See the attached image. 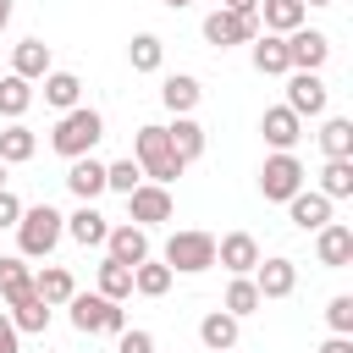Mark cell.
Wrapping results in <instances>:
<instances>
[{
    "label": "cell",
    "mask_w": 353,
    "mask_h": 353,
    "mask_svg": "<svg viewBox=\"0 0 353 353\" xmlns=\"http://www.w3.org/2000/svg\"><path fill=\"white\" fill-rule=\"evenodd\" d=\"M165 138H171V149H176V160H182V165H193V160L204 154V127H199L193 116H176V121L165 127Z\"/></svg>",
    "instance_id": "83f0119b"
},
{
    "label": "cell",
    "mask_w": 353,
    "mask_h": 353,
    "mask_svg": "<svg viewBox=\"0 0 353 353\" xmlns=\"http://www.w3.org/2000/svg\"><path fill=\"white\" fill-rule=\"evenodd\" d=\"M248 55H254V72H259V77H287V72H292V66H287V39H276V33H254Z\"/></svg>",
    "instance_id": "44dd1931"
},
{
    "label": "cell",
    "mask_w": 353,
    "mask_h": 353,
    "mask_svg": "<svg viewBox=\"0 0 353 353\" xmlns=\"http://www.w3.org/2000/svg\"><path fill=\"white\" fill-rule=\"evenodd\" d=\"M320 149H325V160H353V121L347 116H325Z\"/></svg>",
    "instance_id": "4dcf8cb0"
},
{
    "label": "cell",
    "mask_w": 353,
    "mask_h": 353,
    "mask_svg": "<svg viewBox=\"0 0 353 353\" xmlns=\"http://www.w3.org/2000/svg\"><path fill=\"white\" fill-rule=\"evenodd\" d=\"M0 353H22V336H17V325L6 320V309H0Z\"/></svg>",
    "instance_id": "60d3db41"
},
{
    "label": "cell",
    "mask_w": 353,
    "mask_h": 353,
    "mask_svg": "<svg viewBox=\"0 0 353 353\" xmlns=\"http://www.w3.org/2000/svg\"><path fill=\"white\" fill-rule=\"evenodd\" d=\"M331 105V88L320 83V72H287V110L303 121V116H325Z\"/></svg>",
    "instance_id": "ba28073f"
},
{
    "label": "cell",
    "mask_w": 353,
    "mask_h": 353,
    "mask_svg": "<svg viewBox=\"0 0 353 353\" xmlns=\"http://www.w3.org/2000/svg\"><path fill=\"white\" fill-rule=\"evenodd\" d=\"M132 160H138L143 182H160V188H171V182L188 171V165L176 160V149H171V138H165V127H160V121L138 127V138H132Z\"/></svg>",
    "instance_id": "6da1fadb"
},
{
    "label": "cell",
    "mask_w": 353,
    "mask_h": 353,
    "mask_svg": "<svg viewBox=\"0 0 353 353\" xmlns=\"http://www.w3.org/2000/svg\"><path fill=\"white\" fill-rule=\"evenodd\" d=\"M303 6H336V0H303Z\"/></svg>",
    "instance_id": "bcb514c9"
},
{
    "label": "cell",
    "mask_w": 353,
    "mask_h": 353,
    "mask_svg": "<svg viewBox=\"0 0 353 353\" xmlns=\"http://www.w3.org/2000/svg\"><path fill=\"white\" fill-rule=\"evenodd\" d=\"M314 259H320L325 270H347V265H353V226L325 221V226L314 232Z\"/></svg>",
    "instance_id": "4fadbf2b"
},
{
    "label": "cell",
    "mask_w": 353,
    "mask_h": 353,
    "mask_svg": "<svg viewBox=\"0 0 353 353\" xmlns=\"http://www.w3.org/2000/svg\"><path fill=\"white\" fill-rule=\"evenodd\" d=\"M116 353H154V336L149 331H121L116 336Z\"/></svg>",
    "instance_id": "f35d334b"
},
{
    "label": "cell",
    "mask_w": 353,
    "mask_h": 353,
    "mask_svg": "<svg viewBox=\"0 0 353 353\" xmlns=\"http://www.w3.org/2000/svg\"><path fill=\"white\" fill-rule=\"evenodd\" d=\"M221 11H237V17H259V0H221Z\"/></svg>",
    "instance_id": "b9f144b4"
},
{
    "label": "cell",
    "mask_w": 353,
    "mask_h": 353,
    "mask_svg": "<svg viewBox=\"0 0 353 353\" xmlns=\"http://www.w3.org/2000/svg\"><path fill=\"white\" fill-rule=\"evenodd\" d=\"M259 132H265V143H270V154H292V143L303 138V121L287 110V105H270L265 116H259Z\"/></svg>",
    "instance_id": "9a60e30c"
},
{
    "label": "cell",
    "mask_w": 353,
    "mask_h": 353,
    "mask_svg": "<svg viewBox=\"0 0 353 353\" xmlns=\"http://www.w3.org/2000/svg\"><path fill=\"white\" fill-rule=\"evenodd\" d=\"M138 182H143V171H138V160H132V154H127V160H110V165H105V193H121V199H127V193H132Z\"/></svg>",
    "instance_id": "8d00e7d4"
},
{
    "label": "cell",
    "mask_w": 353,
    "mask_h": 353,
    "mask_svg": "<svg viewBox=\"0 0 353 353\" xmlns=\"http://www.w3.org/2000/svg\"><path fill=\"white\" fill-rule=\"evenodd\" d=\"M254 33H259V17H237V11H210L204 17V39L215 44V50H232V44H254Z\"/></svg>",
    "instance_id": "9c48e42d"
},
{
    "label": "cell",
    "mask_w": 353,
    "mask_h": 353,
    "mask_svg": "<svg viewBox=\"0 0 353 353\" xmlns=\"http://www.w3.org/2000/svg\"><path fill=\"white\" fill-rule=\"evenodd\" d=\"M259 259H265V254H259V237H254V232H226V237H215V265H226L232 276H254Z\"/></svg>",
    "instance_id": "8fae6325"
},
{
    "label": "cell",
    "mask_w": 353,
    "mask_h": 353,
    "mask_svg": "<svg viewBox=\"0 0 353 353\" xmlns=\"http://www.w3.org/2000/svg\"><path fill=\"white\" fill-rule=\"evenodd\" d=\"M160 259L171 265V276H204L215 265V237L199 232V226H182V232H171V243H165Z\"/></svg>",
    "instance_id": "277c9868"
},
{
    "label": "cell",
    "mask_w": 353,
    "mask_h": 353,
    "mask_svg": "<svg viewBox=\"0 0 353 353\" xmlns=\"http://www.w3.org/2000/svg\"><path fill=\"white\" fill-rule=\"evenodd\" d=\"M50 314H55V309H50L39 292H28V298H17V303L6 309V320L17 325V336H44V331H50Z\"/></svg>",
    "instance_id": "ffe728a7"
},
{
    "label": "cell",
    "mask_w": 353,
    "mask_h": 353,
    "mask_svg": "<svg viewBox=\"0 0 353 353\" xmlns=\"http://www.w3.org/2000/svg\"><path fill=\"white\" fill-rule=\"evenodd\" d=\"M99 298H110V303H121V298H132V270L127 265H116V259H105L99 265V287H94Z\"/></svg>",
    "instance_id": "d590c367"
},
{
    "label": "cell",
    "mask_w": 353,
    "mask_h": 353,
    "mask_svg": "<svg viewBox=\"0 0 353 353\" xmlns=\"http://www.w3.org/2000/svg\"><path fill=\"white\" fill-rule=\"evenodd\" d=\"M28 105H33V83H22V77H0V116L6 121H22L28 116Z\"/></svg>",
    "instance_id": "d6a6232c"
},
{
    "label": "cell",
    "mask_w": 353,
    "mask_h": 353,
    "mask_svg": "<svg viewBox=\"0 0 353 353\" xmlns=\"http://www.w3.org/2000/svg\"><path fill=\"white\" fill-rule=\"evenodd\" d=\"M28 292H33V265H28L22 254H0V298L17 303V298H28Z\"/></svg>",
    "instance_id": "4316f807"
},
{
    "label": "cell",
    "mask_w": 353,
    "mask_h": 353,
    "mask_svg": "<svg viewBox=\"0 0 353 353\" xmlns=\"http://www.w3.org/2000/svg\"><path fill=\"white\" fill-rule=\"evenodd\" d=\"M105 232H110V221H105L94 204H77V210L66 215V237L83 243V248H105Z\"/></svg>",
    "instance_id": "603a6c76"
},
{
    "label": "cell",
    "mask_w": 353,
    "mask_h": 353,
    "mask_svg": "<svg viewBox=\"0 0 353 353\" xmlns=\"http://www.w3.org/2000/svg\"><path fill=\"white\" fill-rule=\"evenodd\" d=\"M248 281L259 287V298H292V287H298V265H292L287 254H276V259H259Z\"/></svg>",
    "instance_id": "5bb4252c"
},
{
    "label": "cell",
    "mask_w": 353,
    "mask_h": 353,
    "mask_svg": "<svg viewBox=\"0 0 353 353\" xmlns=\"http://www.w3.org/2000/svg\"><path fill=\"white\" fill-rule=\"evenodd\" d=\"M0 188H6V165H0Z\"/></svg>",
    "instance_id": "7dc6e473"
},
{
    "label": "cell",
    "mask_w": 353,
    "mask_h": 353,
    "mask_svg": "<svg viewBox=\"0 0 353 353\" xmlns=\"http://www.w3.org/2000/svg\"><path fill=\"white\" fill-rule=\"evenodd\" d=\"M66 188H72L77 204H94V199L105 193V160H94V154L72 160V165H66Z\"/></svg>",
    "instance_id": "ac0fdd59"
},
{
    "label": "cell",
    "mask_w": 353,
    "mask_h": 353,
    "mask_svg": "<svg viewBox=\"0 0 353 353\" xmlns=\"http://www.w3.org/2000/svg\"><path fill=\"white\" fill-rule=\"evenodd\" d=\"M127 61H132V72H160V66H165V44H160V33H132Z\"/></svg>",
    "instance_id": "1f68e13d"
},
{
    "label": "cell",
    "mask_w": 353,
    "mask_h": 353,
    "mask_svg": "<svg viewBox=\"0 0 353 353\" xmlns=\"http://www.w3.org/2000/svg\"><path fill=\"white\" fill-rule=\"evenodd\" d=\"M259 22H265V33L287 39V33H298L309 22V6L303 0H259Z\"/></svg>",
    "instance_id": "e0dca14e"
},
{
    "label": "cell",
    "mask_w": 353,
    "mask_h": 353,
    "mask_svg": "<svg viewBox=\"0 0 353 353\" xmlns=\"http://www.w3.org/2000/svg\"><path fill=\"white\" fill-rule=\"evenodd\" d=\"M61 237H66V215H61L55 204L22 210V221H17V248H22V259H50Z\"/></svg>",
    "instance_id": "3957f363"
},
{
    "label": "cell",
    "mask_w": 353,
    "mask_h": 353,
    "mask_svg": "<svg viewBox=\"0 0 353 353\" xmlns=\"http://www.w3.org/2000/svg\"><path fill=\"white\" fill-rule=\"evenodd\" d=\"M314 193H325L331 204H336V199H353V160H325L320 188H314Z\"/></svg>",
    "instance_id": "836d02e7"
},
{
    "label": "cell",
    "mask_w": 353,
    "mask_h": 353,
    "mask_svg": "<svg viewBox=\"0 0 353 353\" xmlns=\"http://www.w3.org/2000/svg\"><path fill=\"white\" fill-rule=\"evenodd\" d=\"M303 182H309V171H303L298 154H265V165H259V193H265L270 204H287Z\"/></svg>",
    "instance_id": "8992f818"
},
{
    "label": "cell",
    "mask_w": 353,
    "mask_h": 353,
    "mask_svg": "<svg viewBox=\"0 0 353 353\" xmlns=\"http://www.w3.org/2000/svg\"><path fill=\"white\" fill-rule=\"evenodd\" d=\"M105 259H116V265H143L149 259V232L143 226H132V221H121V226H110L105 232Z\"/></svg>",
    "instance_id": "7c38bea8"
},
{
    "label": "cell",
    "mask_w": 353,
    "mask_h": 353,
    "mask_svg": "<svg viewBox=\"0 0 353 353\" xmlns=\"http://www.w3.org/2000/svg\"><path fill=\"white\" fill-rule=\"evenodd\" d=\"M132 292H138V298H165V292H171V265L154 259V254H149L143 265H132Z\"/></svg>",
    "instance_id": "f1b7e54d"
},
{
    "label": "cell",
    "mask_w": 353,
    "mask_h": 353,
    "mask_svg": "<svg viewBox=\"0 0 353 353\" xmlns=\"http://www.w3.org/2000/svg\"><path fill=\"white\" fill-rule=\"evenodd\" d=\"M165 6H171V11H188V6H193V0H165Z\"/></svg>",
    "instance_id": "f6af8a7d"
},
{
    "label": "cell",
    "mask_w": 353,
    "mask_h": 353,
    "mask_svg": "<svg viewBox=\"0 0 353 353\" xmlns=\"http://www.w3.org/2000/svg\"><path fill=\"white\" fill-rule=\"evenodd\" d=\"M199 342H204L210 353H232V347H237V320H232L226 309H210V314L199 320Z\"/></svg>",
    "instance_id": "484cf974"
},
{
    "label": "cell",
    "mask_w": 353,
    "mask_h": 353,
    "mask_svg": "<svg viewBox=\"0 0 353 353\" xmlns=\"http://www.w3.org/2000/svg\"><path fill=\"white\" fill-rule=\"evenodd\" d=\"M265 298H259V287L248 281V276H232V287H226V298H221V309L232 314V320H243V314H254Z\"/></svg>",
    "instance_id": "e575fe53"
},
{
    "label": "cell",
    "mask_w": 353,
    "mask_h": 353,
    "mask_svg": "<svg viewBox=\"0 0 353 353\" xmlns=\"http://www.w3.org/2000/svg\"><path fill=\"white\" fill-rule=\"evenodd\" d=\"M22 210H28V204H22L11 188H0V226H17V221H22Z\"/></svg>",
    "instance_id": "ab89813d"
},
{
    "label": "cell",
    "mask_w": 353,
    "mask_h": 353,
    "mask_svg": "<svg viewBox=\"0 0 353 353\" xmlns=\"http://www.w3.org/2000/svg\"><path fill=\"white\" fill-rule=\"evenodd\" d=\"M33 149H39V138L28 121H11L0 132V165H22V160H33Z\"/></svg>",
    "instance_id": "f546056e"
},
{
    "label": "cell",
    "mask_w": 353,
    "mask_h": 353,
    "mask_svg": "<svg viewBox=\"0 0 353 353\" xmlns=\"http://www.w3.org/2000/svg\"><path fill=\"white\" fill-rule=\"evenodd\" d=\"M320 353H353V336H325Z\"/></svg>",
    "instance_id": "7bdbcfd3"
},
{
    "label": "cell",
    "mask_w": 353,
    "mask_h": 353,
    "mask_svg": "<svg viewBox=\"0 0 353 353\" xmlns=\"http://www.w3.org/2000/svg\"><path fill=\"white\" fill-rule=\"evenodd\" d=\"M66 314H72V331H83V336H121L127 331V314H121V303H110V298H99V292H72V303H66Z\"/></svg>",
    "instance_id": "5b68a950"
},
{
    "label": "cell",
    "mask_w": 353,
    "mask_h": 353,
    "mask_svg": "<svg viewBox=\"0 0 353 353\" xmlns=\"http://www.w3.org/2000/svg\"><path fill=\"white\" fill-rule=\"evenodd\" d=\"M6 22H11V0H0V33H6Z\"/></svg>",
    "instance_id": "ee69618b"
},
{
    "label": "cell",
    "mask_w": 353,
    "mask_h": 353,
    "mask_svg": "<svg viewBox=\"0 0 353 353\" xmlns=\"http://www.w3.org/2000/svg\"><path fill=\"white\" fill-rule=\"evenodd\" d=\"M105 138V116L94 110V105H77V110H66L61 121H55V132H50V149L55 154H66V160H83V154H94V143Z\"/></svg>",
    "instance_id": "7a4b0ae2"
},
{
    "label": "cell",
    "mask_w": 353,
    "mask_h": 353,
    "mask_svg": "<svg viewBox=\"0 0 353 353\" xmlns=\"http://www.w3.org/2000/svg\"><path fill=\"white\" fill-rule=\"evenodd\" d=\"M176 215V204H171V188H160V182H138L132 193H127V221L132 226H165Z\"/></svg>",
    "instance_id": "52a82bcc"
},
{
    "label": "cell",
    "mask_w": 353,
    "mask_h": 353,
    "mask_svg": "<svg viewBox=\"0 0 353 353\" xmlns=\"http://www.w3.org/2000/svg\"><path fill=\"white\" fill-rule=\"evenodd\" d=\"M287 215H292V226H298V232H320V226L331 221V199H325V193H314V188H298V193L287 199Z\"/></svg>",
    "instance_id": "d6986e66"
},
{
    "label": "cell",
    "mask_w": 353,
    "mask_h": 353,
    "mask_svg": "<svg viewBox=\"0 0 353 353\" xmlns=\"http://www.w3.org/2000/svg\"><path fill=\"white\" fill-rule=\"evenodd\" d=\"M44 105L61 110V116L77 110V105H83V77H77V72H50V77H44Z\"/></svg>",
    "instance_id": "d4e9b609"
},
{
    "label": "cell",
    "mask_w": 353,
    "mask_h": 353,
    "mask_svg": "<svg viewBox=\"0 0 353 353\" xmlns=\"http://www.w3.org/2000/svg\"><path fill=\"white\" fill-rule=\"evenodd\" d=\"M160 99H165V110H171V116H193V110H199V99H204V88H199V77L171 72V77L160 83Z\"/></svg>",
    "instance_id": "7402d4cb"
},
{
    "label": "cell",
    "mask_w": 353,
    "mask_h": 353,
    "mask_svg": "<svg viewBox=\"0 0 353 353\" xmlns=\"http://www.w3.org/2000/svg\"><path fill=\"white\" fill-rule=\"evenodd\" d=\"M55 72V61H50V44L44 39H22L17 50H11V77H22V83H44Z\"/></svg>",
    "instance_id": "2e32d148"
},
{
    "label": "cell",
    "mask_w": 353,
    "mask_h": 353,
    "mask_svg": "<svg viewBox=\"0 0 353 353\" xmlns=\"http://www.w3.org/2000/svg\"><path fill=\"white\" fill-rule=\"evenodd\" d=\"M325 325H331V336H353V292H336L325 303Z\"/></svg>",
    "instance_id": "74e56055"
},
{
    "label": "cell",
    "mask_w": 353,
    "mask_h": 353,
    "mask_svg": "<svg viewBox=\"0 0 353 353\" xmlns=\"http://www.w3.org/2000/svg\"><path fill=\"white\" fill-rule=\"evenodd\" d=\"M33 292H39L50 309H66V303H72V292H77V281H72V270H66V265H44V270H33Z\"/></svg>",
    "instance_id": "cb8c5ba5"
},
{
    "label": "cell",
    "mask_w": 353,
    "mask_h": 353,
    "mask_svg": "<svg viewBox=\"0 0 353 353\" xmlns=\"http://www.w3.org/2000/svg\"><path fill=\"white\" fill-rule=\"evenodd\" d=\"M325 61H331V39H325L320 28L303 22L298 33H287V66H292V72H320Z\"/></svg>",
    "instance_id": "30bf717a"
}]
</instances>
